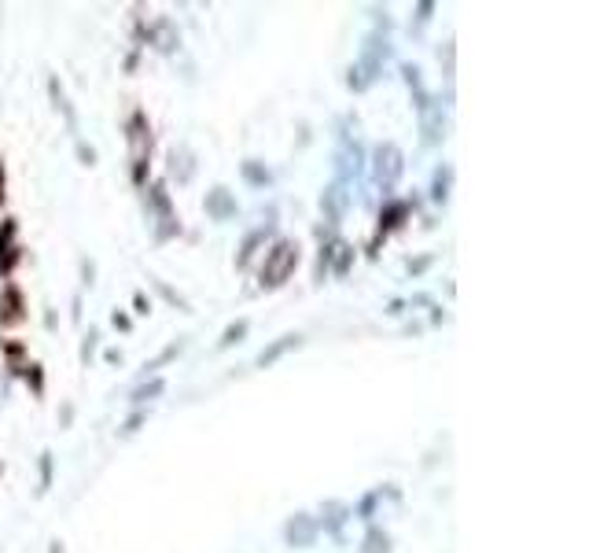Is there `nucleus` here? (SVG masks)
Listing matches in <instances>:
<instances>
[{
  "label": "nucleus",
  "instance_id": "nucleus-29",
  "mask_svg": "<svg viewBox=\"0 0 589 553\" xmlns=\"http://www.w3.org/2000/svg\"><path fill=\"white\" fill-rule=\"evenodd\" d=\"M181 347H184V343H173V347H166V351H162L155 361H151V366H144V369H159V366H166L170 358H177V354H181Z\"/></svg>",
  "mask_w": 589,
  "mask_h": 553
},
{
  "label": "nucleus",
  "instance_id": "nucleus-35",
  "mask_svg": "<svg viewBox=\"0 0 589 553\" xmlns=\"http://www.w3.org/2000/svg\"><path fill=\"white\" fill-rule=\"evenodd\" d=\"M0 196H4V166H0Z\"/></svg>",
  "mask_w": 589,
  "mask_h": 553
},
{
  "label": "nucleus",
  "instance_id": "nucleus-15",
  "mask_svg": "<svg viewBox=\"0 0 589 553\" xmlns=\"http://www.w3.org/2000/svg\"><path fill=\"white\" fill-rule=\"evenodd\" d=\"M320 517H324V527H328L332 535H339V527L346 524V517H350V509H346L343 502H324Z\"/></svg>",
  "mask_w": 589,
  "mask_h": 553
},
{
  "label": "nucleus",
  "instance_id": "nucleus-24",
  "mask_svg": "<svg viewBox=\"0 0 589 553\" xmlns=\"http://www.w3.org/2000/svg\"><path fill=\"white\" fill-rule=\"evenodd\" d=\"M405 215H409V203H390V207L383 210V225H387V229H395V225H402Z\"/></svg>",
  "mask_w": 589,
  "mask_h": 553
},
{
  "label": "nucleus",
  "instance_id": "nucleus-13",
  "mask_svg": "<svg viewBox=\"0 0 589 553\" xmlns=\"http://www.w3.org/2000/svg\"><path fill=\"white\" fill-rule=\"evenodd\" d=\"M320 210H324V215H328L332 222H339V218H343V210H346V188H343V181H335V185L324 188V196H320Z\"/></svg>",
  "mask_w": 589,
  "mask_h": 553
},
{
  "label": "nucleus",
  "instance_id": "nucleus-32",
  "mask_svg": "<svg viewBox=\"0 0 589 553\" xmlns=\"http://www.w3.org/2000/svg\"><path fill=\"white\" fill-rule=\"evenodd\" d=\"M93 351H96V332H89V336H85V347H81V361H89V358H93Z\"/></svg>",
  "mask_w": 589,
  "mask_h": 553
},
{
  "label": "nucleus",
  "instance_id": "nucleus-17",
  "mask_svg": "<svg viewBox=\"0 0 589 553\" xmlns=\"http://www.w3.org/2000/svg\"><path fill=\"white\" fill-rule=\"evenodd\" d=\"M361 553H390V535L383 527H368V535L361 542Z\"/></svg>",
  "mask_w": 589,
  "mask_h": 553
},
{
  "label": "nucleus",
  "instance_id": "nucleus-16",
  "mask_svg": "<svg viewBox=\"0 0 589 553\" xmlns=\"http://www.w3.org/2000/svg\"><path fill=\"white\" fill-rule=\"evenodd\" d=\"M170 174L177 177L181 185H184V181H192V174H195V166H192V152H184V148H181V152H173V155H170Z\"/></svg>",
  "mask_w": 589,
  "mask_h": 553
},
{
  "label": "nucleus",
  "instance_id": "nucleus-31",
  "mask_svg": "<svg viewBox=\"0 0 589 553\" xmlns=\"http://www.w3.org/2000/svg\"><path fill=\"white\" fill-rule=\"evenodd\" d=\"M78 159H81L85 166H93V162H96V152H93L89 144H81V140H78Z\"/></svg>",
  "mask_w": 589,
  "mask_h": 553
},
{
  "label": "nucleus",
  "instance_id": "nucleus-34",
  "mask_svg": "<svg viewBox=\"0 0 589 553\" xmlns=\"http://www.w3.org/2000/svg\"><path fill=\"white\" fill-rule=\"evenodd\" d=\"M48 553H63V542H52V546H48Z\"/></svg>",
  "mask_w": 589,
  "mask_h": 553
},
{
  "label": "nucleus",
  "instance_id": "nucleus-28",
  "mask_svg": "<svg viewBox=\"0 0 589 553\" xmlns=\"http://www.w3.org/2000/svg\"><path fill=\"white\" fill-rule=\"evenodd\" d=\"M380 498H383V491H372V495H365V498H361V505H358V517H365V520L372 517V509H376V502H380Z\"/></svg>",
  "mask_w": 589,
  "mask_h": 553
},
{
  "label": "nucleus",
  "instance_id": "nucleus-1",
  "mask_svg": "<svg viewBox=\"0 0 589 553\" xmlns=\"http://www.w3.org/2000/svg\"><path fill=\"white\" fill-rule=\"evenodd\" d=\"M298 266V244L295 240H276L273 251H266L261 262V288H280Z\"/></svg>",
  "mask_w": 589,
  "mask_h": 553
},
{
  "label": "nucleus",
  "instance_id": "nucleus-2",
  "mask_svg": "<svg viewBox=\"0 0 589 553\" xmlns=\"http://www.w3.org/2000/svg\"><path fill=\"white\" fill-rule=\"evenodd\" d=\"M125 140H129V162H133V177L140 181L144 177V162L151 155V125H147V115L137 111L125 125Z\"/></svg>",
  "mask_w": 589,
  "mask_h": 553
},
{
  "label": "nucleus",
  "instance_id": "nucleus-26",
  "mask_svg": "<svg viewBox=\"0 0 589 553\" xmlns=\"http://www.w3.org/2000/svg\"><path fill=\"white\" fill-rule=\"evenodd\" d=\"M48 483H52V454L45 450V454H41V487H37V491L45 495V491H48Z\"/></svg>",
  "mask_w": 589,
  "mask_h": 553
},
{
  "label": "nucleus",
  "instance_id": "nucleus-5",
  "mask_svg": "<svg viewBox=\"0 0 589 553\" xmlns=\"http://www.w3.org/2000/svg\"><path fill=\"white\" fill-rule=\"evenodd\" d=\"M317 531H320L317 517H310V513H295L288 524H283V539H288V546H295V549H306V546L317 542Z\"/></svg>",
  "mask_w": 589,
  "mask_h": 553
},
{
  "label": "nucleus",
  "instance_id": "nucleus-36",
  "mask_svg": "<svg viewBox=\"0 0 589 553\" xmlns=\"http://www.w3.org/2000/svg\"><path fill=\"white\" fill-rule=\"evenodd\" d=\"M0 398H4V384H0Z\"/></svg>",
  "mask_w": 589,
  "mask_h": 553
},
{
  "label": "nucleus",
  "instance_id": "nucleus-23",
  "mask_svg": "<svg viewBox=\"0 0 589 553\" xmlns=\"http://www.w3.org/2000/svg\"><path fill=\"white\" fill-rule=\"evenodd\" d=\"M247 336V321H236V325H229L225 332H221V339H217V347H232V343H239V339H244Z\"/></svg>",
  "mask_w": 589,
  "mask_h": 553
},
{
  "label": "nucleus",
  "instance_id": "nucleus-11",
  "mask_svg": "<svg viewBox=\"0 0 589 553\" xmlns=\"http://www.w3.org/2000/svg\"><path fill=\"white\" fill-rule=\"evenodd\" d=\"M147 37H151V45H155L159 52H173L177 48V26L170 23V19H159V23H151V30H147Z\"/></svg>",
  "mask_w": 589,
  "mask_h": 553
},
{
  "label": "nucleus",
  "instance_id": "nucleus-14",
  "mask_svg": "<svg viewBox=\"0 0 589 553\" xmlns=\"http://www.w3.org/2000/svg\"><path fill=\"white\" fill-rule=\"evenodd\" d=\"M15 321H23V295L8 288L0 295V325H15Z\"/></svg>",
  "mask_w": 589,
  "mask_h": 553
},
{
  "label": "nucleus",
  "instance_id": "nucleus-8",
  "mask_svg": "<svg viewBox=\"0 0 589 553\" xmlns=\"http://www.w3.org/2000/svg\"><path fill=\"white\" fill-rule=\"evenodd\" d=\"M207 215L214 218V222H229V218H236V196L229 192V188H210L207 192Z\"/></svg>",
  "mask_w": 589,
  "mask_h": 553
},
{
  "label": "nucleus",
  "instance_id": "nucleus-27",
  "mask_svg": "<svg viewBox=\"0 0 589 553\" xmlns=\"http://www.w3.org/2000/svg\"><path fill=\"white\" fill-rule=\"evenodd\" d=\"M155 288L162 291V299H166V303H173V306H181V310H188V299H184V295H177V291H173L170 284H162V281H155Z\"/></svg>",
  "mask_w": 589,
  "mask_h": 553
},
{
  "label": "nucleus",
  "instance_id": "nucleus-9",
  "mask_svg": "<svg viewBox=\"0 0 589 553\" xmlns=\"http://www.w3.org/2000/svg\"><path fill=\"white\" fill-rule=\"evenodd\" d=\"M298 343H302V336H298V332H288V336H280V339H273V343H269L266 351H261V354H258V366H261V369H269V366H273V361H280L283 354H288V351H295Z\"/></svg>",
  "mask_w": 589,
  "mask_h": 553
},
{
  "label": "nucleus",
  "instance_id": "nucleus-25",
  "mask_svg": "<svg viewBox=\"0 0 589 553\" xmlns=\"http://www.w3.org/2000/svg\"><path fill=\"white\" fill-rule=\"evenodd\" d=\"M151 207L162 215V222H170V200H166V188L162 185H151Z\"/></svg>",
  "mask_w": 589,
  "mask_h": 553
},
{
  "label": "nucleus",
  "instance_id": "nucleus-19",
  "mask_svg": "<svg viewBox=\"0 0 589 553\" xmlns=\"http://www.w3.org/2000/svg\"><path fill=\"white\" fill-rule=\"evenodd\" d=\"M266 244V229H258V232H251V237L244 240V247H239V259H236V266H247L254 254H258V247Z\"/></svg>",
  "mask_w": 589,
  "mask_h": 553
},
{
  "label": "nucleus",
  "instance_id": "nucleus-18",
  "mask_svg": "<svg viewBox=\"0 0 589 553\" xmlns=\"http://www.w3.org/2000/svg\"><path fill=\"white\" fill-rule=\"evenodd\" d=\"M48 93H52V100H56V108L67 115V125H71V130H78V118H74V111H71V100H67V93H63V85H59L56 78L48 81Z\"/></svg>",
  "mask_w": 589,
  "mask_h": 553
},
{
  "label": "nucleus",
  "instance_id": "nucleus-21",
  "mask_svg": "<svg viewBox=\"0 0 589 553\" xmlns=\"http://www.w3.org/2000/svg\"><path fill=\"white\" fill-rule=\"evenodd\" d=\"M449 177H453V170H449V166H439V170H434V185H431V196L439 200V203H442V200L449 196Z\"/></svg>",
  "mask_w": 589,
  "mask_h": 553
},
{
  "label": "nucleus",
  "instance_id": "nucleus-33",
  "mask_svg": "<svg viewBox=\"0 0 589 553\" xmlns=\"http://www.w3.org/2000/svg\"><path fill=\"white\" fill-rule=\"evenodd\" d=\"M417 11H420V15H417V23L424 26V23H427V19H431V11H434V8H431V4H420Z\"/></svg>",
  "mask_w": 589,
  "mask_h": 553
},
{
  "label": "nucleus",
  "instance_id": "nucleus-4",
  "mask_svg": "<svg viewBox=\"0 0 589 553\" xmlns=\"http://www.w3.org/2000/svg\"><path fill=\"white\" fill-rule=\"evenodd\" d=\"M387 56H390L387 37H383L380 30H376V33H368V37H365V48H361V59H358V67L365 71V78H368V81H372V78L383 71Z\"/></svg>",
  "mask_w": 589,
  "mask_h": 553
},
{
  "label": "nucleus",
  "instance_id": "nucleus-12",
  "mask_svg": "<svg viewBox=\"0 0 589 553\" xmlns=\"http://www.w3.org/2000/svg\"><path fill=\"white\" fill-rule=\"evenodd\" d=\"M335 162H339V177H358L361 174V148L343 137V148H339Z\"/></svg>",
  "mask_w": 589,
  "mask_h": 553
},
{
  "label": "nucleus",
  "instance_id": "nucleus-6",
  "mask_svg": "<svg viewBox=\"0 0 589 553\" xmlns=\"http://www.w3.org/2000/svg\"><path fill=\"white\" fill-rule=\"evenodd\" d=\"M354 262V251L346 240H332L328 251H320V276L324 273H335V276H346V269H350Z\"/></svg>",
  "mask_w": 589,
  "mask_h": 553
},
{
  "label": "nucleus",
  "instance_id": "nucleus-7",
  "mask_svg": "<svg viewBox=\"0 0 589 553\" xmlns=\"http://www.w3.org/2000/svg\"><path fill=\"white\" fill-rule=\"evenodd\" d=\"M420 130H424V144H439L446 133V115H442V108H439V103H424V108H420Z\"/></svg>",
  "mask_w": 589,
  "mask_h": 553
},
{
  "label": "nucleus",
  "instance_id": "nucleus-30",
  "mask_svg": "<svg viewBox=\"0 0 589 553\" xmlns=\"http://www.w3.org/2000/svg\"><path fill=\"white\" fill-rule=\"evenodd\" d=\"M144 417H147V413H133V417H129V420L122 424V435H133V432L140 428V424H144Z\"/></svg>",
  "mask_w": 589,
  "mask_h": 553
},
{
  "label": "nucleus",
  "instance_id": "nucleus-22",
  "mask_svg": "<svg viewBox=\"0 0 589 553\" xmlns=\"http://www.w3.org/2000/svg\"><path fill=\"white\" fill-rule=\"evenodd\" d=\"M244 177H247L251 185H258V188H266V185H269V170L261 166L258 159H247V162H244Z\"/></svg>",
  "mask_w": 589,
  "mask_h": 553
},
{
  "label": "nucleus",
  "instance_id": "nucleus-10",
  "mask_svg": "<svg viewBox=\"0 0 589 553\" xmlns=\"http://www.w3.org/2000/svg\"><path fill=\"white\" fill-rule=\"evenodd\" d=\"M15 222L8 218L4 225H0V273H8L15 262H19V247H15Z\"/></svg>",
  "mask_w": 589,
  "mask_h": 553
},
{
  "label": "nucleus",
  "instance_id": "nucleus-20",
  "mask_svg": "<svg viewBox=\"0 0 589 553\" xmlns=\"http://www.w3.org/2000/svg\"><path fill=\"white\" fill-rule=\"evenodd\" d=\"M162 391H166V380H159V376H155V380H151V384H140V388L133 391V402H137V406H144V402L159 398Z\"/></svg>",
  "mask_w": 589,
  "mask_h": 553
},
{
  "label": "nucleus",
  "instance_id": "nucleus-3",
  "mask_svg": "<svg viewBox=\"0 0 589 553\" xmlns=\"http://www.w3.org/2000/svg\"><path fill=\"white\" fill-rule=\"evenodd\" d=\"M402 170H405V155H402V148L398 144H380L376 148V181L380 188H395L398 177H402Z\"/></svg>",
  "mask_w": 589,
  "mask_h": 553
}]
</instances>
